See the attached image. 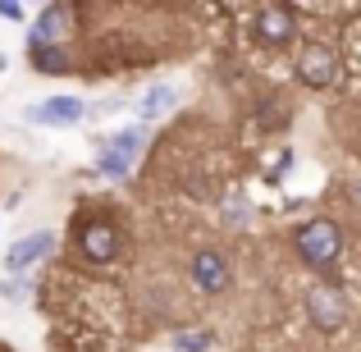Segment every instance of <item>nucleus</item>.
<instances>
[{
  "label": "nucleus",
  "instance_id": "f257e3e1",
  "mask_svg": "<svg viewBox=\"0 0 361 352\" xmlns=\"http://www.w3.org/2000/svg\"><path fill=\"white\" fill-rule=\"evenodd\" d=\"M293 247L307 265H334L338 252H343V233H338L334 220H307L293 238Z\"/></svg>",
  "mask_w": 361,
  "mask_h": 352
},
{
  "label": "nucleus",
  "instance_id": "f03ea898",
  "mask_svg": "<svg viewBox=\"0 0 361 352\" xmlns=\"http://www.w3.org/2000/svg\"><path fill=\"white\" fill-rule=\"evenodd\" d=\"M137 151H142V128H123L97 151V169L106 178H123L133 169V160H137Z\"/></svg>",
  "mask_w": 361,
  "mask_h": 352
},
{
  "label": "nucleus",
  "instance_id": "7ed1b4c3",
  "mask_svg": "<svg viewBox=\"0 0 361 352\" xmlns=\"http://www.w3.org/2000/svg\"><path fill=\"white\" fill-rule=\"evenodd\" d=\"M298 78L307 83V87H334V83H338V55L329 51L325 42L302 46V55H298Z\"/></svg>",
  "mask_w": 361,
  "mask_h": 352
},
{
  "label": "nucleus",
  "instance_id": "20e7f679",
  "mask_svg": "<svg viewBox=\"0 0 361 352\" xmlns=\"http://www.w3.org/2000/svg\"><path fill=\"white\" fill-rule=\"evenodd\" d=\"M27 119L32 123H51V128H69V123L82 119V101L78 97H51V101H42V106L27 110Z\"/></svg>",
  "mask_w": 361,
  "mask_h": 352
},
{
  "label": "nucleus",
  "instance_id": "39448f33",
  "mask_svg": "<svg viewBox=\"0 0 361 352\" xmlns=\"http://www.w3.org/2000/svg\"><path fill=\"white\" fill-rule=\"evenodd\" d=\"M55 247V233L51 229H37V233H27V238H18L14 247L5 252V265L9 270H27V265H37L46 252Z\"/></svg>",
  "mask_w": 361,
  "mask_h": 352
},
{
  "label": "nucleus",
  "instance_id": "423d86ee",
  "mask_svg": "<svg viewBox=\"0 0 361 352\" xmlns=\"http://www.w3.org/2000/svg\"><path fill=\"white\" fill-rule=\"evenodd\" d=\"M192 279H197V289H202V293H220V289H229V261H224L220 252H197V261H192Z\"/></svg>",
  "mask_w": 361,
  "mask_h": 352
},
{
  "label": "nucleus",
  "instance_id": "0eeeda50",
  "mask_svg": "<svg viewBox=\"0 0 361 352\" xmlns=\"http://www.w3.org/2000/svg\"><path fill=\"white\" fill-rule=\"evenodd\" d=\"M307 307H311V316H316V325H325V329H338L348 320V307L334 289H311Z\"/></svg>",
  "mask_w": 361,
  "mask_h": 352
},
{
  "label": "nucleus",
  "instance_id": "6e6552de",
  "mask_svg": "<svg viewBox=\"0 0 361 352\" xmlns=\"http://www.w3.org/2000/svg\"><path fill=\"white\" fill-rule=\"evenodd\" d=\"M256 32H261V42H270V46L293 42V14L279 9V5H265L261 14H256Z\"/></svg>",
  "mask_w": 361,
  "mask_h": 352
},
{
  "label": "nucleus",
  "instance_id": "1a4fd4ad",
  "mask_svg": "<svg viewBox=\"0 0 361 352\" xmlns=\"http://www.w3.org/2000/svg\"><path fill=\"white\" fill-rule=\"evenodd\" d=\"M64 32H69V9L51 5L42 18H37V28H32V46H51V42H60Z\"/></svg>",
  "mask_w": 361,
  "mask_h": 352
},
{
  "label": "nucleus",
  "instance_id": "9d476101",
  "mask_svg": "<svg viewBox=\"0 0 361 352\" xmlns=\"http://www.w3.org/2000/svg\"><path fill=\"white\" fill-rule=\"evenodd\" d=\"M115 247H119V238H115L110 224H87V229H82V252H87L92 261H110Z\"/></svg>",
  "mask_w": 361,
  "mask_h": 352
},
{
  "label": "nucleus",
  "instance_id": "9b49d317",
  "mask_svg": "<svg viewBox=\"0 0 361 352\" xmlns=\"http://www.w3.org/2000/svg\"><path fill=\"white\" fill-rule=\"evenodd\" d=\"M178 101V92L174 87H165V83H156V87L142 97V106H137V115L142 119H160V115H169V106Z\"/></svg>",
  "mask_w": 361,
  "mask_h": 352
},
{
  "label": "nucleus",
  "instance_id": "f8f14e48",
  "mask_svg": "<svg viewBox=\"0 0 361 352\" xmlns=\"http://www.w3.org/2000/svg\"><path fill=\"white\" fill-rule=\"evenodd\" d=\"M32 64L42 73H64V69H69V60H64L60 46H32Z\"/></svg>",
  "mask_w": 361,
  "mask_h": 352
},
{
  "label": "nucleus",
  "instance_id": "ddd939ff",
  "mask_svg": "<svg viewBox=\"0 0 361 352\" xmlns=\"http://www.w3.org/2000/svg\"><path fill=\"white\" fill-rule=\"evenodd\" d=\"M174 348H183V352H206V348H211V334H178Z\"/></svg>",
  "mask_w": 361,
  "mask_h": 352
}]
</instances>
